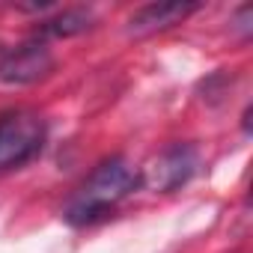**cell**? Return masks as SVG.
I'll use <instances>...</instances> for the list:
<instances>
[{"label":"cell","instance_id":"obj_2","mask_svg":"<svg viewBox=\"0 0 253 253\" xmlns=\"http://www.w3.org/2000/svg\"><path fill=\"white\" fill-rule=\"evenodd\" d=\"M45 146V122L33 110H9L0 116V173L18 170Z\"/></svg>","mask_w":253,"mask_h":253},{"label":"cell","instance_id":"obj_1","mask_svg":"<svg viewBox=\"0 0 253 253\" xmlns=\"http://www.w3.org/2000/svg\"><path fill=\"white\" fill-rule=\"evenodd\" d=\"M137 188V170L125 158H110L98 164V170L75 191V197L66 206V220L69 223H92L104 217L119 200H125Z\"/></svg>","mask_w":253,"mask_h":253},{"label":"cell","instance_id":"obj_4","mask_svg":"<svg viewBox=\"0 0 253 253\" xmlns=\"http://www.w3.org/2000/svg\"><path fill=\"white\" fill-rule=\"evenodd\" d=\"M194 170H197V152L191 146H173L152 167V185L155 188H176V185L188 182Z\"/></svg>","mask_w":253,"mask_h":253},{"label":"cell","instance_id":"obj_5","mask_svg":"<svg viewBox=\"0 0 253 253\" xmlns=\"http://www.w3.org/2000/svg\"><path fill=\"white\" fill-rule=\"evenodd\" d=\"M194 9L197 6H191V3H149L131 18V30L134 33H149V30H158V27H170Z\"/></svg>","mask_w":253,"mask_h":253},{"label":"cell","instance_id":"obj_6","mask_svg":"<svg viewBox=\"0 0 253 253\" xmlns=\"http://www.w3.org/2000/svg\"><path fill=\"white\" fill-rule=\"evenodd\" d=\"M84 27H86V18H84V15H78V12H66V15H60L57 21H51V24H48V30H51V33H57V36L81 33Z\"/></svg>","mask_w":253,"mask_h":253},{"label":"cell","instance_id":"obj_3","mask_svg":"<svg viewBox=\"0 0 253 253\" xmlns=\"http://www.w3.org/2000/svg\"><path fill=\"white\" fill-rule=\"evenodd\" d=\"M48 69H51V57H48L45 45L30 42V45L15 48L3 63H0V78L24 84V81H36V78L45 75Z\"/></svg>","mask_w":253,"mask_h":253}]
</instances>
